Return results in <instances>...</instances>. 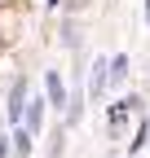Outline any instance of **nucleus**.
Masks as SVG:
<instances>
[{
  "mask_svg": "<svg viewBox=\"0 0 150 158\" xmlns=\"http://www.w3.org/2000/svg\"><path fill=\"white\" fill-rule=\"evenodd\" d=\"M106 79H110V66L102 62V57H97V62H93V75H88V88H93V97H102V88H106Z\"/></svg>",
  "mask_w": 150,
  "mask_h": 158,
  "instance_id": "nucleus-1",
  "label": "nucleus"
},
{
  "mask_svg": "<svg viewBox=\"0 0 150 158\" xmlns=\"http://www.w3.org/2000/svg\"><path fill=\"white\" fill-rule=\"evenodd\" d=\"M44 84H49V106H58V110H62L66 92H62V79H58V70H49V75H44Z\"/></svg>",
  "mask_w": 150,
  "mask_h": 158,
  "instance_id": "nucleus-2",
  "label": "nucleus"
},
{
  "mask_svg": "<svg viewBox=\"0 0 150 158\" xmlns=\"http://www.w3.org/2000/svg\"><path fill=\"white\" fill-rule=\"evenodd\" d=\"M22 97H27V84L18 79V84H13V92H9V118H13V123L22 118Z\"/></svg>",
  "mask_w": 150,
  "mask_h": 158,
  "instance_id": "nucleus-3",
  "label": "nucleus"
},
{
  "mask_svg": "<svg viewBox=\"0 0 150 158\" xmlns=\"http://www.w3.org/2000/svg\"><path fill=\"white\" fill-rule=\"evenodd\" d=\"M110 79H115V84L128 79V57H115V62H110Z\"/></svg>",
  "mask_w": 150,
  "mask_h": 158,
  "instance_id": "nucleus-4",
  "label": "nucleus"
},
{
  "mask_svg": "<svg viewBox=\"0 0 150 158\" xmlns=\"http://www.w3.org/2000/svg\"><path fill=\"white\" fill-rule=\"evenodd\" d=\"M13 145H18V154H27V149H31V132H18V136H13Z\"/></svg>",
  "mask_w": 150,
  "mask_h": 158,
  "instance_id": "nucleus-5",
  "label": "nucleus"
}]
</instances>
